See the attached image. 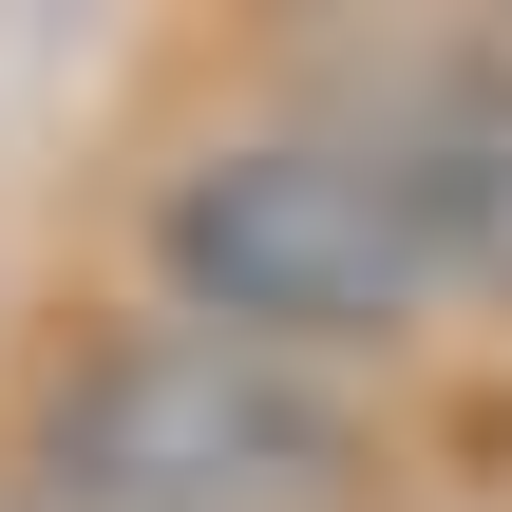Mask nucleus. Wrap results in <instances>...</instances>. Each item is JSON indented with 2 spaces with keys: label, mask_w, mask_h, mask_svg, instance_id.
<instances>
[{
  "label": "nucleus",
  "mask_w": 512,
  "mask_h": 512,
  "mask_svg": "<svg viewBox=\"0 0 512 512\" xmlns=\"http://www.w3.org/2000/svg\"><path fill=\"white\" fill-rule=\"evenodd\" d=\"M342 152L380 171V209L418 228L437 304H512V38H418L361 76Z\"/></svg>",
  "instance_id": "obj_3"
},
{
  "label": "nucleus",
  "mask_w": 512,
  "mask_h": 512,
  "mask_svg": "<svg viewBox=\"0 0 512 512\" xmlns=\"http://www.w3.org/2000/svg\"><path fill=\"white\" fill-rule=\"evenodd\" d=\"M152 266H171V323L266 342V361H304V380L418 342V304H437L418 228L380 209V171H361L342 133H228V152H190V171L152 190Z\"/></svg>",
  "instance_id": "obj_1"
},
{
  "label": "nucleus",
  "mask_w": 512,
  "mask_h": 512,
  "mask_svg": "<svg viewBox=\"0 0 512 512\" xmlns=\"http://www.w3.org/2000/svg\"><path fill=\"white\" fill-rule=\"evenodd\" d=\"M38 475H57V512H323L361 475V418L266 342L133 323L38 399Z\"/></svg>",
  "instance_id": "obj_2"
}]
</instances>
